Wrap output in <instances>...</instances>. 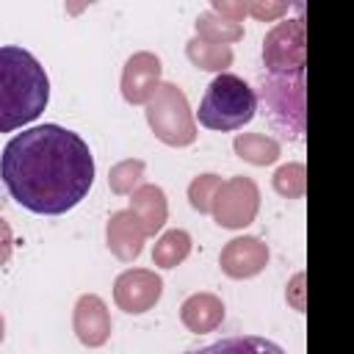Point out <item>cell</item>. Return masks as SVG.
<instances>
[{
    "label": "cell",
    "instance_id": "6da1fadb",
    "mask_svg": "<svg viewBox=\"0 0 354 354\" xmlns=\"http://www.w3.org/2000/svg\"><path fill=\"white\" fill-rule=\"evenodd\" d=\"M0 180L11 199L30 213L61 216L86 199L94 183V158L77 133L61 124H39L6 144Z\"/></svg>",
    "mask_w": 354,
    "mask_h": 354
},
{
    "label": "cell",
    "instance_id": "7a4b0ae2",
    "mask_svg": "<svg viewBox=\"0 0 354 354\" xmlns=\"http://www.w3.org/2000/svg\"><path fill=\"white\" fill-rule=\"evenodd\" d=\"M50 100L44 66L22 47H0V133L39 119Z\"/></svg>",
    "mask_w": 354,
    "mask_h": 354
},
{
    "label": "cell",
    "instance_id": "3957f363",
    "mask_svg": "<svg viewBox=\"0 0 354 354\" xmlns=\"http://www.w3.org/2000/svg\"><path fill=\"white\" fill-rule=\"evenodd\" d=\"M254 111H257V97L252 86L235 75L221 72L207 86L196 116L202 127L230 133V130H241L243 124H249L254 119Z\"/></svg>",
    "mask_w": 354,
    "mask_h": 354
},
{
    "label": "cell",
    "instance_id": "277c9868",
    "mask_svg": "<svg viewBox=\"0 0 354 354\" xmlns=\"http://www.w3.org/2000/svg\"><path fill=\"white\" fill-rule=\"evenodd\" d=\"M149 122L155 133L169 144H188L194 138V127L185 113V100L174 86H163V91L149 105Z\"/></svg>",
    "mask_w": 354,
    "mask_h": 354
},
{
    "label": "cell",
    "instance_id": "5b68a950",
    "mask_svg": "<svg viewBox=\"0 0 354 354\" xmlns=\"http://www.w3.org/2000/svg\"><path fill=\"white\" fill-rule=\"evenodd\" d=\"M160 296V279L149 271H127L116 279V301L127 313H144Z\"/></svg>",
    "mask_w": 354,
    "mask_h": 354
},
{
    "label": "cell",
    "instance_id": "8992f818",
    "mask_svg": "<svg viewBox=\"0 0 354 354\" xmlns=\"http://www.w3.org/2000/svg\"><path fill=\"white\" fill-rule=\"evenodd\" d=\"M158 75H160L158 58H152V55H147V53L130 58V64H127V69H124V80H122L124 97H127L130 102H144V100L155 91V86H158Z\"/></svg>",
    "mask_w": 354,
    "mask_h": 354
},
{
    "label": "cell",
    "instance_id": "52a82bcc",
    "mask_svg": "<svg viewBox=\"0 0 354 354\" xmlns=\"http://www.w3.org/2000/svg\"><path fill=\"white\" fill-rule=\"evenodd\" d=\"M249 188H252L249 180H232V183L218 188V210H216V216H218L221 224H227V227L249 224V218L254 213V205H257V202H246V205L241 202Z\"/></svg>",
    "mask_w": 354,
    "mask_h": 354
},
{
    "label": "cell",
    "instance_id": "ba28073f",
    "mask_svg": "<svg viewBox=\"0 0 354 354\" xmlns=\"http://www.w3.org/2000/svg\"><path fill=\"white\" fill-rule=\"evenodd\" d=\"M266 263V249L260 246V241L254 238H238L232 241L224 254H221V266L227 274L232 277H249V274H257Z\"/></svg>",
    "mask_w": 354,
    "mask_h": 354
},
{
    "label": "cell",
    "instance_id": "9c48e42d",
    "mask_svg": "<svg viewBox=\"0 0 354 354\" xmlns=\"http://www.w3.org/2000/svg\"><path fill=\"white\" fill-rule=\"evenodd\" d=\"M141 238H144V227L138 224L133 210L116 213L111 218V224H108V243H111V249L119 257H124V260L136 257L141 252Z\"/></svg>",
    "mask_w": 354,
    "mask_h": 354
},
{
    "label": "cell",
    "instance_id": "30bf717a",
    "mask_svg": "<svg viewBox=\"0 0 354 354\" xmlns=\"http://www.w3.org/2000/svg\"><path fill=\"white\" fill-rule=\"evenodd\" d=\"M75 326L83 343H102L108 337V318H105V307L97 296H86L77 304V315H75Z\"/></svg>",
    "mask_w": 354,
    "mask_h": 354
},
{
    "label": "cell",
    "instance_id": "8fae6325",
    "mask_svg": "<svg viewBox=\"0 0 354 354\" xmlns=\"http://www.w3.org/2000/svg\"><path fill=\"white\" fill-rule=\"evenodd\" d=\"M133 213L141 221L144 232H155L163 224V216H166V202H163L160 188L144 185L141 191H136V196H133Z\"/></svg>",
    "mask_w": 354,
    "mask_h": 354
},
{
    "label": "cell",
    "instance_id": "7c38bea8",
    "mask_svg": "<svg viewBox=\"0 0 354 354\" xmlns=\"http://www.w3.org/2000/svg\"><path fill=\"white\" fill-rule=\"evenodd\" d=\"M221 318V304L213 296H194L185 301L183 307V321L194 329V332H207L218 324Z\"/></svg>",
    "mask_w": 354,
    "mask_h": 354
},
{
    "label": "cell",
    "instance_id": "4fadbf2b",
    "mask_svg": "<svg viewBox=\"0 0 354 354\" xmlns=\"http://www.w3.org/2000/svg\"><path fill=\"white\" fill-rule=\"evenodd\" d=\"M188 249H191V241H188L185 232H180V230L166 232V235L160 238V243L155 246V260H158L160 266L171 268V266H177V263L188 254Z\"/></svg>",
    "mask_w": 354,
    "mask_h": 354
},
{
    "label": "cell",
    "instance_id": "5bb4252c",
    "mask_svg": "<svg viewBox=\"0 0 354 354\" xmlns=\"http://www.w3.org/2000/svg\"><path fill=\"white\" fill-rule=\"evenodd\" d=\"M235 149L241 152V158H249L254 163H271L277 158V147L271 141H266L263 136H246L235 141Z\"/></svg>",
    "mask_w": 354,
    "mask_h": 354
},
{
    "label": "cell",
    "instance_id": "9a60e30c",
    "mask_svg": "<svg viewBox=\"0 0 354 354\" xmlns=\"http://www.w3.org/2000/svg\"><path fill=\"white\" fill-rule=\"evenodd\" d=\"M188 55H191L199 66H205V69H221V66L230 61V50H224V47L207 50V44H202V41H194V44L188 47Z\"/></svg>",
    "mask_w": 354,
    "mask_h": 354
},
{
    "label": "cell",
    "instance_id": "2e32d148",
    "mask_svg": "<svg viewBox=\"0 0 354 354\" xmlns=\"http://www.w3.org/2000/svg\"><path fill=\"white\" fill-rule=\"evenodd\" d=\"M213 3H216V8H218V11L230 14L232 19L243 17V0H213Z\"/></svg>",
    "mask_w": 354,
    "mask_h": 354
},
{
    "label": "cell",
    "instance_id": "e0dca14e",
    "mask_svg": "<svg viewBox=\"0 0 354 354\" xmlns=\"http://www.w3.org/2000/svg\"><path fill=\"white\" fill-rule=\"evenodd\" d=\"M11 254V230L6 227V221L0 218V263H6Z\"/></svg>",
    "mask_w": 354,
    "mask_h": 354
},
{
    "label": "cell",
    "instance_id": "ac0fdd59",
    "mask_svg": "<svg viewBox=\"0 0 354 354\" xmlns=\"http://www.w3.org/2000/svg\"><path fill=\"white\" fill-rule=\"evenodd\" d=\"M88 3H94V0H66V8H69V14H80Z\"/></svg>",
    "mask_w": 354,
    "mask_h": 354
},
{
    "label": "cell",
    "instance_id": "d6986e66",
    "mask_svg": "<svg viewBox=\"0 0 354 354\" xmlns=\"http://www.w3.org/2000/svg\"><path fill=\"white\" fill-rule=\"evenodd\" d=\"M0 337H3V321H0Z\"/></svg>",
    "mask_w": 354,
    "mask_h": 354
}]
</instances>
